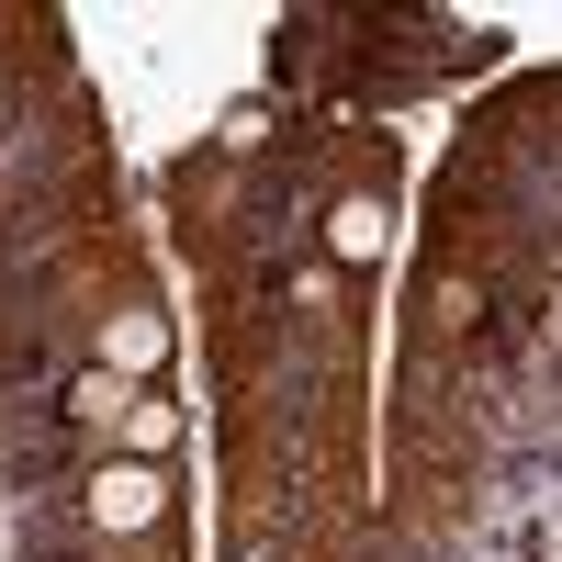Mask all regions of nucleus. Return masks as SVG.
<instances>
[{
    "mask_svg": "<svg viewBox=\"0 0 562 562\" xmlns=\"http://www.w3.org/2000/svg\"><path fill=\"white\" fill-rule=\"evenodd\" d=\"M90 518L102 529H158L169 518V473L158 461H102V473H90Z\"/></svg>",
    "mask_w": 562,
    "mask_h": 562,
    "instance_id": "nucleus-1",
    "label": "nucleus"
},
{
    "mask_svg": "<svg viewBox=\"0 0 562 562\" xmlns=\"http://www.w3.org/2000/svg\"><path fill=\"white\" fill-rule=\"evenodd\" d=\"M383 248H394V214L371 203V192H338V203H326V259H338V270H371Z\"/></svg>",
    "mask_w": 562,
    "mask_h": 562,
    "instance_id": "nucleus-2",
    "label": "nucleus"
},
{
    "mask_svg": "<svg viewBox=\"0 0 562 562\" xmlns=\"http://www.w3.org/2000/svg\"><path fill=\"white\" fill-rule=\"evenodd\" d=\"M124 439H135V461H158V450L180 439V405H169V394H135V405H124Z\"/></svg>",
    "mask_w": 562,
    "mask_h": 562,
    "instance_id": "nucleus-3",
    "label": "nucleus"
},
{
    "mask_svg": "<svg viewBox=\"0 0 562 562\" xmlns=\"http://www.w3.org/2000/svg\"><path fill=\"white\" fill-rule=\"evenodd\" d=\"M158 349H169V315H147V304H135V315H113V360H124V371H147Z\"/></svg>",
    "mask_w": 562,
    "mask_h": 562,
    "instance_id": "nucleus-4",
    "label": "nucleus"
},
{
    "mask_svg": "<svg viewBox=\"0 0 562 562\" xmlns=\"http://www.w3.org/2000/svg\"><path fill=\"white\" fill-rule=\"evenodd\" d=\"M68 405H79V416H90V428H113V416H124V405H135V394H124V383H113V371H90V383H79V394H68Z\"/></svg>",
    "mask_w": 562,
    "mask_h": 562,
    "instance_id": "nucleus-5",
    "label": "nucleus"
},
{
    "mask_svg": "<svg viewBox=\"0 0 562 562\" xmlns=\"http://www.w3.org/2000/svg\"><path fill=\"white\" fill-rule=\"evenodd\" d=\"M214 135H225V147H259V135H270V102H259V90H248V102H225Z\"/></svg>",
    "mask_w": 562,
    "mask_h": 562,
    "instance_id": "nucleus-6",
    "label": "nucleus"
},
{
    "mask_svg": "<svg viewBox=\"0 0 562 562\" xmlns=\"http://www.w3.org/2000/svg\"><path fill=\"white\" fill-rule=\"evenodd\" d=\"M248 562H281V551H248Z\"/></svg>",
    "mask_w": 562,
    "mask_h": 562,
    "instance_id": "nucleus-7",
    "label": "nucleus"
}]
</instances>
